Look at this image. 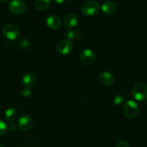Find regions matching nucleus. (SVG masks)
<instances>
[{
	"label": "nucleus",
	"instance_id": "f257e3e1",
	"mask_svg": "<svg viewBox=\"0 0 147 147\" xmlns=\"http://www.w3.org/2000/svg\"><path fill=\"white\" fill-rule=\"evenodd\" d=\"M82 12L84 15L88 17L95 16L99 13L100 10V5L99 3L95 0H89L84 3L82 6Z\"/></svg>",
	"mask_w": 147,
	"mask_h": 147
},
{
	"label": "nucleus",
	"instance_id": "f03ea898",
	"mask_svg": "<svg viewBox=\"0 0 147 147\" xmlns=\"http://www.w3.org/2000/svg\"><path fill=\"white\" fill-rule=\"evenodd\" d=\"M132 96L138 101L145 100L147 98V86L144 83H138L132 89Z\"/></svg>",
	"mask_w": 147,
	"mask_h": 147
},
{
	"label": "nucleus",
	"instance_id": "7ed1b4c3",
	"mask_svg": "<svg viewBox=\"0 0 147 147\" xmlns=\"http://www.w3.org/2000/svg\"><path fill=\"white\" fill-rule=\"evenodd\" d=\"M2 34L10 40H17L20 36V30L17 26L12 24H6L2 27Z\"/></svg>",
	"mask_w": 147,
	"mask_h": 147
},
{
	"label": "nucleus",
	"instance_id": "20e7f679",
	"mask_svg": "<svg viewBox=\"0 0 147 147\" xmlns=\"http://www.w3.org/2000/svg\"><path fill=\"white\" fill-rule=\"evenodd\" d=\"M138 106L134 100H128L125 103L123 106V113L127 118L132 119L138 113Z\"/></svg>",
	"mask_w": 147,
	"mask_h": 147
},
{
	"label": "nucleus",
	"instance_id": "39448f33",
	"mask_svg": "<svg viewBox=\"0 0 147 147\" xmlns=\"http://www.w3.org/2000/svg\"><path fill=\"white\" fill-rule=\"evenodd\" d=\"M25 4L22 0H12L9 3L10 11L14 14H21L25 10Z\"/></svg>",
	"mask_w": 147,
	"mask_h": 147
},
{
	"label": "nucleus",
	"instance_id": "423d86ee",
	"mask_svg": "<svg viewBox=\"0 0 147 147\" xmlns=\"http://www.w3.org/2000/svg\"><path fill=\"white\" fill-rule=\"evenodd\" d=\"M95 54L90 49L82 50L80 54V60L84 65H90L95 62Z\"/></svg>",
	"mask_w": 147,
	"mask_h": 147
},
{
	"label": "nucleus",
	"instance_id": "0eeeda50",
	"mask_svg": "<svg viewBox=\"0 0 147 147\" xmlns=\"http://www.w3.org/2000/svg\"><path fill=\"white\" fill-rule=\"evenodd\" d=\"M33 120L30 115L24 114L20 118L18 121V127L22 131H27L32 128Z\"/></svg>",
	"mask_w": 147,
	"mask_h": 147
},
{
	"label": "nucleus",
	"instance_id": "6e6552de",
	"mask_svg": "<svg viewBox=\"0 0 147 147\" xmlns=\"http://www.w3.org/2000/svg\"><path fill=\"white\" fill-rule=\"evenodd\" d=\"M72 49H73L72 42L69 40H66V39L61 40L56 47V50L58 53L61 55H63L69 54L71 51Z\"/></svg>",
	"mask_w": 147,
	"mask_h": 147
},
{
	"label": "nucleus",
	"instance_id": "1a4fd4ad",
	"mask_svg": "<svg viewBox=\"0 0 147 147\" xmlns=\"http://www.w3.org/2000/svg\"><path fill=\"white\" fill-rule=\"evenodd\" d=\"M78 22V17L74 13H70L65 17L63 20V26L66 29H72L76 27Z\"/></svg>",
	"mask_w": 147,
	"mask_h": 147
},
{
	"label": "nucleus",
	"instance_id": "9d476101",
	"mask_svg": "<svg viewBox=\"0 0 147 147\" xmlns=\"http://www.w3.org/2000/svg\"><path fill=\"white\" fill-rule=\"evenodd\" d=\"M46 24L51 30H58L61 25V21L59 16L50 15L46 20Z\"/></svg>",
	"mask_w": 147,
	"mask_h": 147
},
{
	"label": "nucleus",
	"instance_id": "9b49d317",
	"mask_svg": "<svg viewBox=\"0 0 147 147\" xmlns=\"http://www.w3.org/2000/svg\"><path fill=\"white\" fill-rule=\"evenodd\" d=\"M99 81L105 86H110L114 83V77L108 71H104L99 74Z\"/></svg>",
	"mask_w": 147,
	"mask_h": 147
},
{
	"label": "nucleus",
	"instance_id": "f8f14e48",
	"mask_svg": "<svg viewBox=\"0 0 147 147\" xmlns=\"http://www.w3.org/2000/svg\"><path fill=\"white\" fill-rule=\"evenodd\" d=\"M116 4L111 1H107L102 4L101 9L105 14H112L116 11Z\"/></svg>",
	"mask_w": 147,
	"mask_h": 147
},
{
	"label": "nucleus",
	"instance_id": "ddd939ff",
	"mask_svg": "<svg viewBox=\"0 0 147 147\" xmlns=\"http://www.w3.org/2000/svg\"><path fill=\"white\" fill-rule=\"evenodd\" d=\"M35 76L32 73H26L22 76V82L25 87L31 88L32 86H34V85L35 84Z\"/></svg>",
	"mask_w": 147,
	"mask_h": 147
},
{
	"label": "nucleus",
	"instance_id": "4468645a",
	"mask_svg": "<svg viewBox=\"0 0 147 147\" xmlns=\"http://www.w3.org/2000/svg\"><path fill=\"white\" fill-rule=\"evenodd\" d=\"M17 116V111L15 108L10 107L7 109L4 114V117L7 121H13Z\"/></svg>",
	"mask_w": 147,
	"mask_h": 147
},
{
	"label": "nucleus",
	"instance_id": "2eb2a0df",
	"mask_svg": "<svg viewBox=\"0 0 147 147\" xmlns=\"http://www.w3.org/2000/svg\"><path fill=\"white\" fill-rule=\"evenodd\" d=\"M65 37L66 40H69L70 41L71 40H79L81 39L80 32L77 30H71V31L66 32L65 34Z\"/></svg>",
	"mask_w": 147,
	"mask_h": 147
},
{
	"label": "nucleus",
	"instance_id": "dca6fc26",
	"mask_svg": "<svg viewBox=\"0 0 147 147\" xmlns=\"http://www.w3.org/2000/svg\"><path fill=\"white\" fill-rule=\"evenodd\" d=\"M50 4V0H35V7L40 11H43L48 8Z\"/></svg>",
	"mask_w": 147,
	"mask_h": 147
},
{
	"label": "nucleus",
	"instance_id": "f3484780",
	"mask_svg": "<svg viewBox=\"0 0 147 147\" xmlns=\"http://www.w3.org/2000/svg\"><path fill=\"white\" fill-rule=\"evenodd\" d=\"M125 101V97L122 96V95H118L116 96L113 98V103L114 104L117 105V106H120V105L123 104Z\"/></svg>",
	"mask_w": 147,
	"mask_h": 147
},
{
	"label": "nucleus",
	"instance_id": "a211bd4d",
	"mask_svg": "<svg viewBox=\"0 0 147 147\" xmlns=\"http://www.w3.org/2000/svg\"><path fill=\"white\" fill-rule=\"evenodd\" d=\"M32 94V88L30 87H24V88L22 89L21 95L23 98H29Z\"/></svg>",
	"mask_w": 147,
	"mask_h": 147
},
{
	"label": "nucleus",
	"instance_id": "6ab92c4d",
	"mask_svg": "<svg viewBox=\"0 0 147 147\" xmlns=\"http://www.w3.org/2000/svg\"><path fill=\"white\" fill-rule=\"evenodd\" d=\"M7 130V126L5 122L0 120V136H2Z\"/></svg>",
	"mask_w": 147,
	"mask_h": 147
},
{
	"label": "nucleus",
	"instance_id": "aec40b11",
	"mask_svg": "<svg viewBox=\"0 0 147 147\" xmlns=\"http://www.w3.org/2000/svg\"><path fill=\"white\" fill-rule=\"evenodd\" d=\"M20 45L22 48H27V47H28L30 46V41L27 39H22L20 41Z\"/></svg>",
	"mask_w": 147,
	"mask_h": 147
},
{
	"label": "nucleus",
	"instance_id": "412c9836",
	"mask_svg": "<svg viewBox=\"0 0 147 147\" xmlns=\"http://www.w3.org/2000/svg\"><path fill=\"white\" fill-rule=\"evenodd\" d=\"M116 147H129V144L126 141L121 140L117 144Z\"/></svg>",
	"mask_w": 147,
	"mask_h": 147
},
{
	"label": "nucleus",
	"instance_id": "4be33fe9",
	"mask_svg": "<svg viewBox=\"0 0 147 147\" xmlns=\"http://www.w3.org/2000/svg\"><path fill=\"white\" fill-rule=\"evenodd\" d=\"M16 129H17V126H16V125L14 124V123H11L9 125H7V130H8L9 131L14 132L16 131Z\"/></svg>",
	"mask_w": 147,
	"mask_h": 147
},
{
	"label": "nucleus",
	"instance_id": "5701e85b",
	"mask_svg": "<svg viewBox=\"0 0 147 147\" xmlns=\"http://www.w3.org/2000/svg\"><path fill=\"white\" fill-rule=\"evenodd\" d=\"M51 1L56 4H62L64 1V0H51Z\"/></svg>",
	"mask_w": 147,
	"mask_h": 147
},
{
	"label": "nucleus",
	"instance_id": "b1692460",
	"mask_svg": "<svg viewBox=\"0 0 147 147\" xmlns=\"http://www.w3.org/2000/svg\"><path fill=\"white\" fill-rule=\"evenodd\" d=\"M1 1H2V2H6V1H9V0H0Z\"/></svg>",
	"mask_w": 147,
	"mask_h": 147
},
{
	"label": "nucleus",
	"instance_id": "393cba45",
	"mask_svg": "<svg viewBox=\"0 0 147 147\" xmlns=\"http://www.w3.org/2000/svg\"><path fill=\"white\" fill-rule=\"evenodd\" d=\"M0 147H5V146H3V145H1V144H0Z\"/></svg>",
	"mask_w": 147,
	"mask_h": 147
}]
</instances>
